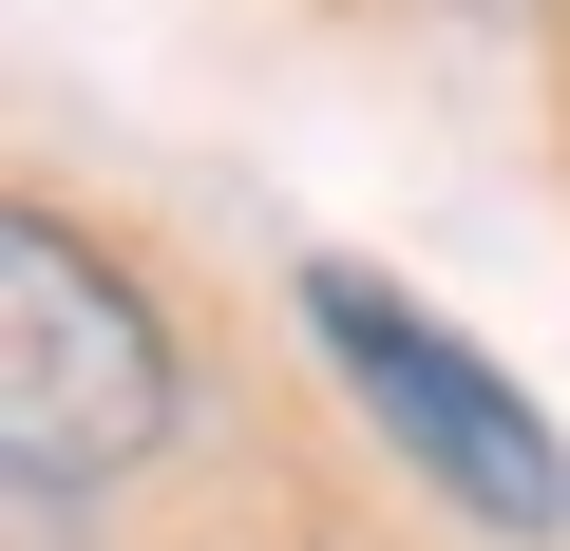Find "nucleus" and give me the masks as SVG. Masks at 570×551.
Wrapping results in <instances>:
<instances>
[{"label": "nucleus", "instance_id": "obj_2", "mask_svg": "<svg viewBox=\"0 0 570 551\" xmlns=\"http://www.w3.org/2000/svg\"><path fill=\"white\" fill-rule=\"evenodd\" d=\"M305 324H324V362L381 400V437L456 494V513H494V532H551L570 513V456H551V419L475 362V343H438L400 286H362V266H305Z\"/></svg>", "mask_w": 570, "mask_h": 551}, {"label": "nucleus", "instance_id": "obj_1", "mask_svg": "<svg viewBox=\"0 0 570 551\" xmlns=\"http://www.w3.org/2000/svg\"><path fill=\"white\" fill-rule=\"evenodd\" d=\"M171 419V324L115 286L77 228H0V437H20V494H77L115 456H153Z\"/></svg>", "mask_w": 570, "mask_h": 551}]
</instances>
